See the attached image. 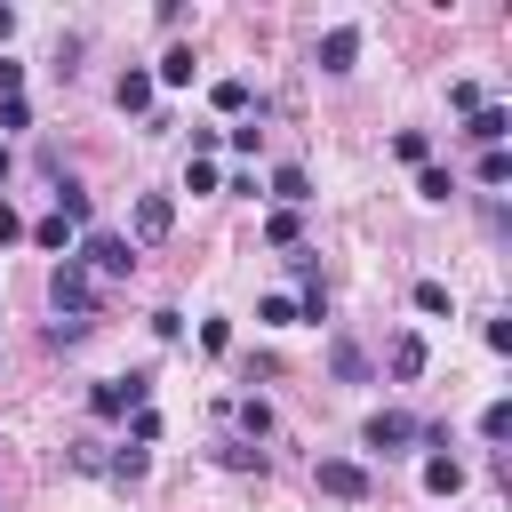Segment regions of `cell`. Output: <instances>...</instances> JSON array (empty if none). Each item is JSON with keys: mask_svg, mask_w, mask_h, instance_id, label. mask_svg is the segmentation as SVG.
Returning a JSON list of instances; mask_svg holds the SVG:
<instances>
[{"mask_svg": "<svg viewBox=\"0 0 512 512\" xmlns=\"http://www.w3.org/2000/svg\"><path fill=\"white\" fill-rule=\"evenodd\" d=\"M312 480H320V496H336V504H368V496H376L368 464H352V456H320Z\"/></svg>", "mask_w": 512, "mask_h": 512, "instance_id": "cell-5", "label": "cell"}, {"mask_svg": "<svg viewBox=\"0 0 512 512\" xmlns=\"http://www.w3.org/2000/svg\"><path fill=\"white\" fill-rule=\"evenodd\" d=\"M8 240H24V216H16L8 200H0V248H8Z\"/></svg>", "mask_w": 512, "mask_h": 512, "instance_id": "cell-33", "label": "cell"}, {"mask_svg": "<svg viewBox=\"0 0 512 512\" xmlns=\"http://www.w3.org/2000/svg\"><path fill=\"white\" fill-rule=\"evenodd\" d=\"M272 200H280V208H304V200H312V176H304L296 160H288V168H272Z\"/></svg>", "mask_w": 512, "mask_h": 512, "instance_id": "cell-13", "label": "cell"}, {"mask_svg": "<svg viewBox=\"0 0 512 512\" xmlns=\"http://www.w3.org/2000/svg\"><path fill=\"white\" fill-rule=\"evenodd\" d=\"M416 312H448V280H416Z\"/></svg>", "mask_w": 512, "mask_h": 512, "instance_id": "cell-27", "label": "cell"}, {"mask_svg": "<svg viewBox=\"0 0 512 512\" xmlns=\"http://www.w3.org/2000/svg\"><path fill=\"white\" fill-rule=\"evenodd\" d=\"M144 400H152V376H96V384H88V416H96V424L136 416Z\"/></svg>", "mask_w": 512, "mask_h": 512, "instance_id": "cell-2", "label": "cell"}, {"mask_svg": "<svg viewBox=\"0 0 512 512\" xmlns=\"http://www.w3.org/2000/svg\"><path fill=\"white\" fill-rule=\"evenodd\" d=\"M104 472H112V480H120V488H128V480H144V472H152V456H144V448H136V440H120V448H112V456H104Z\"/></svg>", "mask_w": 512, "mask_h": 512, "instance_id": "cell-15", "label": "cell"}, {"mask_svg": "<svg viewBox=\"0 0 512 512\" xmlns=\"http://www.w3.org/2000/svg\"><path fill=\"white\" fill-rule=\"evenodd\" d=\"M424 488H432V496H456V488H464V464H456V456H424Z\"/></svg>", "mask_w": 512, "mask_h": 512, "instance_id": "cell-17", "label": "cell"}, {"mask_svg": "<svg viewBox=\"0 0 512 512\" xmlns=\"http://www.w3.org/2000/svg\"><path fill=\"white\" fill-rule=\"evenodd\" d=\"M224 424H240V440H272V408L264 400H224Z\"/></svg>", "mask_w": 512, "mask_h": 512, "instance_id": "cell-11", "label": "cell"}, {"mask_svg": "<svg viewBox=\"0 0 512 512\" xmlns=\"http://www.w3.org/2000/svg\"><path fill=\"white\" fill-rule=\"evenodd\" d=\"M416 440H424V424H416L408 408H376V416L360 424V448H368V456H408Z\"/></svg>", "mask_w": 512, "mask_h": 512, "instance_id": "cell-3", "label": "cell"}, {"mask_svg": "<svg viewBox=\"0 0 512 512\" xmlns=\"http://www.w3.org/2000/svg\"><path fill=\"white\" fill-rule=\"evenodd\" d=\"M112 104H120V112H152V72H120Z\"/></svg>", "mask_w": 512, "mask_h": 512, "instance_id": "cell-16", "label": "cell"}, {"mask_svg": "<svg viewBox=\"0 0 512 512\" xmlns=\"http://www.w3.org/2000/svg\"><path fill=\"white\" fill-rule=\"evenodd\" d=\"M0 128H8V136H24V128H32V104H24V96H8V104H0Z\"/></svg>", "mask_w": 512, "mask_h": 512, "instance_id": "cell-26", "label": "cell"}, {"mask_svg": "<svg viewBox=\"0 0 512 512\" xmlns=\"http://www.w3.org/2000/svg\"><path fill=\"white\" fill-rule=\"evenodd\" d=\"M312 56H320V72H352V56H360V24H328Z\"/></svg>", "mask_w": 512, "mask_h": 512, "instance_id": "cell-7", "label": "cell"}, {"mask_svg": "<svg viewBox=\"0 0 512 512\" xmlns=\"http://www.w3.org/2000/svg\"><path fill=\"white\" fill-rule=\"evenodd\" d=\"M256 320H264V328H296V296H264Z\"/></svg>", "mask_w": 512, "mask_h": 512, "instance_id": "cell-24", "label": "cell"}, {"mask_svg": "<svg viewBox=\"0 0 512 512\" xmlns=\"http://www.w3.org/2000/svg\"><path fill=\"white\" fill-rule=\"evenodd\" d=\"M48 304H56V320H96V280L64 256V264L48 272Z\"/></svg>", "mask_w": 512, "mask_h": 512, "instance_id": "cell-4", "label": "cell"}, {"mask_svg": "<svg viewBox=\"0 0 512 512\" xmlns=\"http://www.w3.org/2000/svg\"><path fill=\"white\" fill-rule=\"evenodd\" d=\"M480 440H488V448L512 440V400H488V408H480Z\"/></svg>", "mask_w": 512, "mask_h": 512, "instance_id": "cell-20", "label": "cell"}, {"mask_svg": "<svg viewBox=\"0 0 512 512\" xmlns=\"http://www.w3.org/2000/svg\"><path fill=\"white\" fill-rule=\"evenodd\" d=\"M392 152H400L408 168H432V136H424V128H400V136H392Z\"/></svg>", "mask_w": 512, "mask_h": 512, "instance_id": "cell-21", "label": "cell"}, {"mask_svg": "<svg viewBox=\"0 0 512 512\" xmlns=\"http://www.w3.org/2000/svg\"><path fill=\"white\" fill-rule=\"evenodd\" d=\"M464 136H472L480 152H504V136H512V112H504V104H480V112L464 120Z\"/></svg>", "mask_w": 512, "mask_h": 512, "instance_id": "cell-8", "label": "cell"}, {"mask_svg": "<svg viewBox=\"0 0 512 512\" xmlns=\"http://www.w3.org/2000/svg\"><path fill=\"white\" fill-rule=\"evenodd\" d=\"M128 440H136V448H152V440H160V416H152V400L136 408V424H128Z\"/></svg>", "mask_w": 512, "mask_h": 512, "instance_id": "cell-28", "label": "cell"}, {"mask_svg": "<svg viewBox=\"0 0 512 512\" xmlns=\"http://www.w3.org/2000/svg\"><path fill=\"white\" fill-rule=\"evenodd\" d=\"M264 240H272V248H296V240H304V216H296V208H272V216H264Z\"/></svg>", "mask_w": 512, "mask_h": 512, "instance_id": "cell-19", "label": "cell"}, {"mask_svg": "<svg viewBox=\"0 0 512 512\" xmlns=\"http://www.w3.org/2000/svg\"><path fill=\"white\" fill-rule=\"evenodd\" d=\"M424 360H432V352H424V336H416V328H400V336H392V376H400V384H416V376H424Z\"/></svg>", "mask_w": 512, "mask_h": 512, "instance_id": "cell-10", "label": "cell"}, {"mask_svg": "<svg viewBox=\"0 0 512 512\" xmlns=\"http://www.w3.org/2000/svg\"><path fill=\"white\" fill-rule=\"evenodd\" d=\"M416 192H424V200H448L456 176H448V168H416Z\"/></svg>", "mask_w": 512, "mask_h": 512, "instance_id": "cell-25", "label": "cell"}, {"mask_svg": "<svg viewBox=\"0 0 512 512\" xmlns=\"http://www.w3.org/2000/svg\"><path fill=\"white\" fill-rule=\"evenodd\" d=\"M0 176H8V144H0Z\"/></svg>", "mask_w": 512, "mask_h": 512, "instance_id": "cell-34", "label": "cell"}, {"mask_svg": "<svg viewBox=\"0 0 512 512\" xmlns=\"http://www.w3.org/2000/svg\"><path fill=\"white\" fill-rule=\"evenodd\" d=\"M168 232H176V200H168V192H144V200H136V232H128V240H136V248H152V240H168Z\"/></svg>", "mask_w": 512, "mask_h": 512, "instance_id": "cell-6", "label": "cell"}, {"mask_svg": "<svg viewBox=\"0 0 512 512\" xmlns=\"http://www.w3.org/2000/svg\"><path fill=\"white\" fill-rule=\"evenodd\" d=\"M72 248H80L72 264H80L88 280H128V272H136V240H128V232H104V224H88Z\"/></svg>", "mask_w": 512, "mask_h": 512, "instance_id": "cell-1", "label": "cell"}, {"mask_svg": "<svg viewBox=\"0 0 512 512\" xmlns=\"http://www.w3.org/2000/svg\"><path fill=\"white\" fill-rule=\"evenodd\" d=\"M216 464H224V472H264V448L232 432V440H216Z\"/></svg>", "mask_w": 512, "mask_h": 512, "instance_id": "cell-14", "label": "cell"}, {"mask_svg": "<svg viewBox=\"0 0 512 512\" xmlns=\"http://www.w3.org/2000/svg\"><path fill=\"white\" fill-rule=\"evenodd\" d=\"M152 88H192V48H168L160 72H152Z\"/></svg>", "mask_w": 512, "mask_h": 512, "instance_id": "cell-18", "label": "cell"}, {"mask_svg": "<svg viewBox=\"0 0 512 512\" xmlns=\"http://www.w3.org/2000/svg\"><path fill=\"white\" fill-rule=\"evenodd\" d=\"M152 336H160V344H176V336H184V312H168V304H160V312H152Z\"/></svg>", "mask_w": 512, "mask_h": 512, "instance_id": "cell-29", "label": "cell"}, {"mask_svg": "<svg viewBox=\"0 0 512 512\" xmlns=\"http://www.w3.org/2000/svg\"><path fill=\"white\" fill-rule=\"evenodd\" d=\"M8 96H24V64H16V56H0V104H8Z\"/></svg>", "mask_w": 512, "mask_h": 512, "instance_id": "cell-32", "label": "cell"}, {"mask_svg": "<svg viewBox=\"0 0 512 512\" xmlns=\"http://www.w3.org/2000/svg\"><path fill=\"white\" fill-rule=\"evenodd\" d=\"M72 464L80 472H104V440H72Z\"/></svg>", "mask_w": 512, "mask_h": 512, "instance_id": "cell-31", "label": "cell"}, {"mask_svg": "<svg viewBox=\"0 0 512 512\" xmlns=\"http://www.w3.org/2000/svg\"><path fill=\"white\" fill-rule=\"evenodd\" d=\"M328 376H336V384H368V352H360L352 336H328Z\"/></svg>", "mask_w": 512, "mask_h": 512, "instance_id": "cell-9", "label": "cell"}, {"mask_svg": "<svg viewBox=\"0 0 512 512\" xmlns=\"http://www.w3.org/2000/svg\"><path fill=\"white\" fill-rule=\"evenodd\" d=\"M472 176H480L488 192H496V184H512V152H480V168H472Z\"/></svg>", "mask_w": 512, "mask_h": 512, "instance_id": "cell-23", "label": "cell"}, {"mask_svg": "<svg viewBox=\"0 0 512 512\" xmlns=\"http://www.w3.org/2000/svg\"><path fill=\"white\" fill-rule=\"evenodd\" d=\"M208 104H216V112H264V96H256L240 72H232V80H216V88H208Z\"/></svg>", "mask_w": 512, "mask_h": 512, "instance_id": "cell-12", "label": "cell"}, {"mask_svg": "<svg viewBox=\"0 0 512 512\" xmlns=\"http://www.w3.org/2000/svg\"><path fill=\"white\" fill-rule=\"evenodd\" d=\"M200 344L208 352H232V320H200Z\"/></svg>", "mask_w": 512, "mask_h": 512, "instance_id": "cell-30", "label": "cell"}, {"mask_svg": "<svg viewBox=\"0 0 512 512\" xmlns=\"http://www.w3.org/2000/svg\"><path fill=\"white\" fill-rule=\"evenodd\" d=\"M24 232H32V240H40V248H72V240H80V232H72V224H64V216H40V224H24Z\"/></svg>", "mask_w": 512, "mask_h": 512, "instance_id": "cell-22", "label": "cell"}]
</instances>
